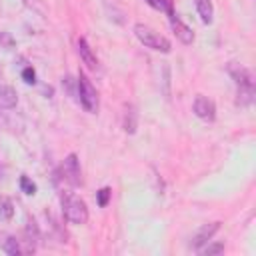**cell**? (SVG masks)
Returning <instances> with one entry per match:
<instances>
[{
    "mask_svg": "<svg viewBox=\"0 0 256 256\" xmlns=\"http://www.w3.org/2000/svg\"><path fill=\"white\" fill-rule=\"evenodd\" d=\"M232 78L238 86V104L246 106L252 102L254 96V82H252V74L246 68H232Z\"/></svg>",
    "mask_w": 256,
    "mask_h": 256,
    "instance_id": "obj_3",
    "label": "cell"
},
{
    "mask_svg": "<svg viewBox=\"0 0 256 256\" xmlns=\"http://www.w3.org/2000/svg\"><path fill=\"white\" fill-rule=\"evenodd\" d=\"M22 80H24L26 84H34V82H36V72H34L32 66H26V68L22 70Z\"/></svg>",
    "mask_w": 256,
    "mask_h": 256,
    "instance_id": "obj_20",
    "label": "cell"
},
{
    "mask_svg": "<svg viewBox=\"0 0 256 256\" xmlns=\"http://www.w3.org/2000/svg\"><path fill=\"white\" fill-rule=\"evenodd\" d=\"M148 6H152L154 10H160V12H166L168 16H172V2L170 0H146Z\"/></svg>",
    "mask_w": 256,
    "mask_h": 256,
    "instance_id": "obj_13",
    "label": "cell"
},
{
    "mask_svg": "<svg viewBox=\"0 0 256 256\" xmlns=\"http://www.w3.org/2000/svg\"><path fill=\"white\" fill-rule=\"evenodd\" d=\"M4 252H6V254H12V256H16V254L22 252V248H20V244H18V240H16L14 236L6 238V242H4Z\"/></svg>",
    "mask_w": 256,
    "mask_h": 256,
    "instance_id": "obj_16",
    "label": "cell"
},
{
    "mask_svg": "<svg viewBox=\"0 0 256 256\" xmlns=\"http://www.w3.org/2000/svg\"><path fill=\"white\" fill-rule=\"evenodd\" d=\"M12 214H14V206H12V200H8V198H2V200H0V218H4V220H10V218H12Z\"/></svg>",
    "mask_w": 256,
    "mask_h": 256,
    "instance_id": "obj_15",
    "label": "cell"
},
{
    "mask_svg": "<svg viewBox=\"0 0 256 256\" xmlns=\"http://www.w3.org/2000/svg\"><path fill=\"white\" fill-rule=\"evenodd\" d=\"M110 196H112V190H110V188H102V190L96 194V202H98V206H100V208L108 206V200H110Z\"/></svg>",
    "mask_w": 256,
    "mask_h": 256,
    "instance_id": "obj_18",
    "label": "cell"
},
{
    "mask_svg": "<svg viewBox=\"0 0 256 256\" xmlns=\"http://www.w3.org/2000/svg\"><path fill=\"white\" fill-rule=\"evenodd\" d=\"M76 86H78V96H80V104L88 110V112H96L98 110V92L96 88L92 86V82L80 72L78 74V80H76Z\"/></svg>",
    "mask_w": 256,
    "mask_h": 256,
    "instance_id": "obj_4",
    "label": "cell"
},
{
    "mask_svg": "<svg viewBox=\"0 0 256 256\" xmlns=\"http://www.w3.org/2000/svg\"><path fill=\"white\" fill-rule=\"evenodd\" d=\"M20 188H22V192L28 194V196L36 194V184H34L28 176H20Z\"/></svg>",
    "mask_w": 256,
    "mask_h": 256,
    "instance_id": "obj_17",
    "label": "cell"
},
{
    "mask_svg": "<svg viewBox=\"0 0 256 256\" xmlns=\"http://www.w3.org/2000/svg\"><path fill=\"white\" fill-rule=\"evenodd\" d=\"M196 4V10H198V16L204 24H210L212 18H214V6H212V0H194Z\"/></svg>",
    "mask_w": 256,
    "mask_h": 256,
    "instance_id": "obj_11",
    "label": "cell"
},
{
    "mask_svg": "<svg viewBox=\"0 0 256 256\" xmlns=\"http://www.w3.org/2000/svg\"><path fill=\"white\" fill-rule=\"evenodd\" d=\"M134 34H136V38H138L146 48H152V50L164 52V54H168V52L172 50L170 40L164 38V36H160L156 30H152V28L146 26V24H136V26H134Z\"/></svg>",
    "mask_w": 256,
    "mask_h": 256,
    "instance_id": "obj_2",
    "label": "cell"
},
{
    "mask_svg": "<svg viewBox=\"0 0 256 256\" xmlns=\"http://www.w3.org/2000/svg\"><path fill=\"white\" fill-rule=\"evenodd\" d=\"M218 230H220V222H210V224L200 226V228H198V232H196V234L192 236V240H190V248H192V250L202 248L206 242H210V240H212V236H214Z\"/></svg>",
    "mask_w": 256,
    "mask_h": 256,
    "instance_id": "obj_7",
    "label": "cell"
},
{
    "mask_svg": "<svg viewBox=\"0 0 256 256\" xmlns=\"http://www.w3.org/2000/svg\"><path fill=\"white\" fill-rule=\"evenodd\" d=\"M136 126H138V112L130 104V106H126V112H124V130L128 134H134L136 132Z\"/></svg>",
    "mask_w": 256,
    "mask_h": 256,
    "instance_id": "obj_12",
    "label": "cell"
},
{
    "mask_svg": "<svg viewBox=\"0 0 256 256\" xmlns=\"http://www.w3.org/2000/svg\"><path fill=\"white\" fill-rule=\"evenodd\" d=\"M206 244H208V242H206ZM198 252H200V254H204V256L222 254V252H224V242H214V244H208V246H204V248H198Z\"/></svg>",
    "mask_w": 256,
    "mask_h": 256,
    "instance_id": "obj_14",
    "label": "cell"
},
{
    "mask_svg": "<svg viewBox=\"0 0 256 256\" xmlns=\"http://www.w3.org/2000/svg\"><path fill=\"white\" fill-rule=\"evenodd\" d=\"M18 104V94L12 86H0V108L12 110Z\"/></svg>",
    "mask_w": 256,
    "mask_h": 256,
    "instance_id": "obj_10",
    "label": "cell"
},
{
    "mask_svg": "<svg viewBox=\"0 0 256 256\" xmlns=\"http://www.w3.org/2000/svg\"><path fill=\"white\" fill-rule=\"evenodd\" d=\"M0 48H4V50L14 48V38L8 32H0Z\"/></svg>",
    "mask_w": 256,
    "mask_h": 256,
    "instance_id": "obj_19",
    "label": "cell"
},
{
    "mask_svg": "<svg viewBox=\"0 0 256 256\" xmlns=\"http://www.w3.org/2000/svg\"><path fill=\"white\" fill-rule=\"evenodd\" d=\"M170 26H172V32L176 34V38H178L182 44H192V42H194V32H192L180 18H176V14L170 16Z\"/></svg>",
    "mask_w": 256,
    "mask_h": 256,
    "instance_id": "obj_8",
    "label": "cell"
},
{
    "mask_svg": "<svg viewBox=\"0 0 256 256\" xmlns=\"http://www.w3.org/2000/svg\"><path fill=\"white\" fill-rule=\"evenodd\" d=\"M78 54H80L82 62H84L90 70H96V68H98V58H96V54L92 52L90 44H88L84 38H80V40H78Z\"/></svg>",
    "mask_w": 256,
    "mask_h": 256,
    "instance_id": "obj_9",
    "label": "cell"
},
{
    "mask_svg": "<svg viewBox=\"0 0 256 256\" xmlns=\"http://www.w3.org/2000/svg\"><path fill=\"white\" fill-rule=\"evenodd\" d=\"M192 110H194V114H196L200 120H204V122H212V120L216 118V104H214L208 96L198 94V96L194 98Z\"/></svg>",
    "mask_w": 256,
    "mask_h": 256,
    "instance_id": "obj_6",
    "label": "cell"
},
{
    "mask_svg": "<svg viewBox=\"0 0 256 256\" xmlns=\"http://www.w3.org/2000/svg\"><path fill=\"white\" fill-rule=\"evenodd\" d=\"M62 212L64 218L72 224H86L88 220V206L86 202L76 194H64L62 196Z\"/></svg>",
    "mask_w": 256,
    "mask_h": 256,
    "instance_id": "obj_1",
    "label": "cell"
},
{
    "mask_svg": "<svg viewBox=\"0 0 256 256\" xmlns=\"http://www.w3.org/2000/svg\"><path fill=\"white\" fill-rule=\"evenodd\" d=\"M62 174L64 180L70 186H80L82 184V170H80V160L76 154H68L64 164H62Z\"/></svg>",
    "mask_w": 256,
    "mask_h": 256,
    "instance_id": "obj_5",
    "label": "cell"
}]
</instances>
